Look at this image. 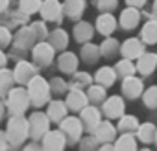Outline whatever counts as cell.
I'll use <instances>...</instances> for the list:
<instances>
[{
    "mask_svg": "<svg viewBox=\"0 0 157 151\" xmlns=\"http://www.w3.org/2000/svg\"><path fill=\"white\" fill-rule=\"evenodd\" d=\"M155 140H157V138H155Z\"/></svg>",
    "mask_w": 157,
    "mask_h": 151,
    "instance_id": "c3c4849f",
    "label": "cell"
},
{
    "mask_svg": "<svg viewBox=\"0 0 157 151\" xmlns=\"http://www.w3.org/2000/svg\"><path fill=\"white\" fill-rule=\"evenodd\" d=\"M6 144H8V134L0 133V149H2V147H6Z\"/></svg>",
    "mask_w": 157,
    "mask_h": 151,
    "instance_id": "7bdbcfd3",
    "label": "cell"
},
{
    "mask_svg": "<svg viewBox=\"0 0 157 151\" xmlns=\"http://www.w3.org/2000/svg\"><path fill=\"white\" fill-rule=\"evenodd\" d=\"M98 55H100V48L94 46V44H85L82 48V59L85 63H96Z\"/></svg>",
    "mask_w": 157,
    "mask_h": 151,
    "instance_id": "4316f807",
    "label": "cell"
},
{
    "mask_svg": "<svg viewBox=\"0 0 157 151\" xmlns=\"http://www.w3.org/2000/svg\"><path fill=\"white\" fill-rule=\"evenodd\" d=\"M115 147H117V149H135V147H137V142L133 140V136H131L129 133H124V134L117 140Z\"/></svg>",
    "mask_w": 157,
    "mask_h": 151,
    "instance_id": "4dcf8cb0",
    "label": "cell"
},
{
    "mask_svg": "<svg viewBox=\"0 0 157 151\" xmlns=\"http://www.w3.org/2000/svg\"><path fill=\"white\" fill-rule=\"evenodd\" d=\"M120 52L124 53V57L135 59V57H140V55L144 53V46H142V42H140L139 39H128V41L122 44Z\"/></svg>",
    "mask_w": 157,
    "mask_h": 151,
    "instance_id": "8fae6325",
    "label": "cell"
},
{
    "mask_svg": "<svg viewBox=\"0 0 157 151\" xmlns=\"http://www.w3.org/2000/svg\"><path fill=\"white\" fill-rule=\"evenodd\" d=\"M139 138L142 140V142H146V144H150V142H153L155 138H157V129H155V125L153 123H142V125H139Z\"/></svg>",
    "mask_w": 157,
    "mask_h": 151,
    "instance_id": "603a6c76",
    "label": "cell"
},
{
    "mask_svg": "<svg viewBox=\"0 0 157 151\" xmlns=\"http://www.w3.org/2000/svg\"><path fill=\"white\" fill-rule=\"evenodd\" d=\"M32 31H33L35 37H44V35H46V30H44V26H43L41 22L33 24V26H32Z\"/></svg>",
    "mask_w": 157,
    "mask_h": 151,
    "instance_id": "ab89813d",
    "label": "cell"
},
{
    "mask_svg": "<svg viewBox=\"0 0 157 151\" xmlns=\"http://www.w3.org/2000/svg\"><path fill=\"white\" fill-rule=\"evenodd\" d=\"M118 129L122 133H129L133 129H139V123H137V118L135 116H122L120 123H118Z\"/></svg>",
    "mask_w": 157,
    "mask_h": 151,
    "instance_id": "1f68e13d",
    "label": "cell"
},
{
    "mask_svg": "<svg viewBox=\"0 0 157 151\" xmlns=\"http://www.w3.org/2000/svg\"><path fill=\"white\" fill-rule=\"evenodd\" d=\"M4 63H6V55H4V52L0 50V68L4 66Z\"/></svg>",
    "mask_w": 157,
    "mask_h": 151,
    "instance_id": "ee69618b",
    "label": "cell"
},
{
    "mask_svg": "<svg viewBox=\"0 0 157 151\" xmlns=\"http://www.w3.org/2000/svg\"><path fill=\"white\" fill-rule=\"evenodd\" d=\"M63 13V8L57 0H46V2L41 4V15L44 20H59Z\"/></svg>",
    "mask_w": 157,
    "mask_h": 151,
    "instance_id": "ba28073f",
    "label": "cell"
},
{
    "mask_svg": "<svg viewBox=\"0 0 157 151\" xmlns=\"http://www.w3.org/2000/svg\"><path fill=\"white\" fill-rule=\"evenodd\" d=\"M104 112H105L109 118H118V116H122V112H124V101H122V98L111 96V98L104 100Z\"/></svg>",
    "mask_w": 157,
    "mask_h": 151,
    "instance_id": "9c48e42d",
    "label": "cell"
},
{
    "mask_svg": "<svg viewBox=\"0 0 157 151\" xmlns=\"http://www.w3.org/2000/svg\"><path fill=\"white\" fill-rule=\"evenodd\" d=\"M43 145L46 149H61L65 145V136L61 131H48L43 136Z\"/></svg>",
    "mask_w": 157,
    "mask_h": 151,
    "instance_id": "4fadbf2b",
    "label": "cell"
},
{
    "mask_svg": "<svg viewBox=\"0 0 157 151\" xmlns=\"http://www.w3.org/2000/svg\"><path fill=\"white\" fill-rule=\"evenodd\" d=\"M67 109H68L67 103H63V101H52L48 105V118L52 122H61L65 118V114H67Z\"/></svg>",
    "mask_w": 157,
    "mask_h": 151,
    "instance_id": "7402d4cb",
    "label": "cell"
},
{
    "mask_svg": "<svg viewBox=\"0 0 157 151\" xmlns=\"http://www.w3.org/2000/svg\"><path fill=\"white\" fill-rule=\"evenodd\" d=\"M82 122H83V125L85 127H89V129H94L102 120H100V112H98V109L96 107H83L82 109Z\"/></svg>",
    "mask_w": 157,
    "mask_h": 151,
    "instance_id": "9a60e30c",
    "label": "cell"
},
{
    "mask_svg": "<svg viewBox=\"0 0 157 151\" xmlns=\"http://www.w3.org/2000/svg\"><path fill=\"white\" fill-rule=\"evenodd\" d=\"M120 24H122L124 30H133L139 24V11H137V8H133V6L126 8L122 11V15H120Z\"/></svg>",
    "mask_w": 157,
    "mask_h": 151,
    "instance_id": "5bb4252c",
    "label": "cell"
},
{
    "mask_svg": "<svg viewBox=\"0 0 157 151\" xmlns=\"http://www.w3.org/2000/svg\"><path fill=\"white\" fill-rule=\"evenodd\" d=\"M74 37H76V41H80V42H87V41L93 37V26L87 24V22L76 24V28H74Z\"/></svg>",
    "mask_w": 157,
    "mask_h": 151,
    "instance_id": "cb8c5ba5",
    "label": "cell"
},
{
    "mask_svg": "<svg viewBox=\"0 0 157 151\" xmlns=\"http://www.w3.org/2000/svg\"><path fill=\"white\" fill-rule=\"evenodd\" d=\"M21 9L24 13H35L41 9V0H21Z\"/></svg>",
    "mask_w": 157,
    "mask_h": 151,
    "instance_id": "e575fe53",
    "label": "cell"
},
{
    "mask_svg": "<svg viewBox=\"0 0 157 151\" xmlns=\"http://www.w3.org/2000/svg\"><path fill=\"white\" fill-rule=\"evenodd\" d=\"M115 78H117V70L111 66H102L96 72V83H100L104 87H111L115 83Z\"/></svg>",
    "mask_w": 157,
    "mask_h": 151,
    "instance_id": "ffe728a7",
    "label": "cell"
},
{
    "mask_svg": "<svg viewBox=\"0 0 157 151\" xmlns=\"http://www.w3.org/2000/svg\"><path fill=\"white\" fill-rule=\"evenodd\" d=\"M13 74H15V81H19V83H30V79L35 76V68L30 64V63H26V61H21L17 66H15V70H13Z\"/></svg>",
    "mask_w": 157,
    "mask_h": 151,
    "instance_id": "30bf717a",
    "label": "cell"
},
{
    "mask_svg": "<svg viewBox=\"0 0 157 151\" xmlns=\"http://www.w3.org/2000/svg\"><path fill=\"white\" fill-rule=\"evenodd\" d=\"M54 46L48 42H39L37 46H33V61L41 66H46L48 63H52L54 57Z\"/></svg>",
    "mask_w": 157,
    "mask_h": 151,
    "instance_id": "8992f818",
    "label": "cell"
},
{
    "mask_svg": "<svg viewBox=\"0 0 157 151\" xmlns=\"http://www.w3.org/2000/svg\"><path fill=\"white\" fill-rule=\"evenodd\" d=\"M15 81V74L2 68L0 70V94H6L8 90H11V85Z\"/></svg>",
    "mask_w": 157,
    "mask_h": 151,
    "instance_id": "d4e9b609",
    "label": "cell"
},
{
    "mask_svg": "<svg viewBox=\"0 0 157 151\" xmlns=\"http://www.w3.org/2000/svg\"><path fill=\"white\" fill-rule=\"evenodd\" d=\"M28 94H30L32 103L41 107L50 96V85L41 78V76H33L30 79V83H28Z\"/></svg>",
    "mask_w": 157,
    "mask_h": 151,
    "instance_id": "7a4b0ae2",
    "label": "cell"
},
{
    "mask_svg": "<svg viewBox=\"0 0 157 151\" xmlns=\"http://www.w3.org/2000/svg\"><path fill=\"white\" fill-rule=\"evenodd\" d=\"M117 76H122V78H126V76H131L133 74V70H135V66L131 64V61L126 57L124 61H120L118 64H117Z\"/></svg>",
    "mask_w": 157,
    "mask_h": 151,
    "instance_id": "d6a6232c",
    "label": "cell"
},
{
    "mask_svg": "<svg viewBox=\"0 0 157 151\" xmlns=\"http://www.w3.org/2000/svg\"><path fill=\"white\" fill-rule=\"evenodd\" d=\"M67 42H68V37L63 30H56L50 33V44L54 48H67Z\"/></svg>",
    "mask_w": 157,
    "mask_h": 151,
    "instance_id": "83f0119b",
    "label": "cell"
},
{
    "mask_svg": "<svg viewBox=\"0 0 157 151\" xmlns=\"http://www.w3.org/2000/svg\"><path fill=\"white\" fill-rule=\"evenodd\" d=\"M115 26H117V22H115L113 15H111L109 11H105L104 15H100L98 20H96V30H98L102 35H109V33H113Z\"/></svg>",
    "mask_w": 157,
    "mask_h": 151,
    "instance_id": "ac0fdd59",
    "label": "cell"
},
{
    "mask_svg": "<svg viewBox=\"0 0 157 151\" xmlns=\"http://www.w3.org/2000/svg\"><path fill=\"white\" fill-rule=\"evenodd\" d=\"M65 90V83L61 79H54L52 81V92H63Z\"/></svg>",
    "mask_w": 157,
    "mask_h": 151,
    "instance_id": "60d3db41",
    "label": "cell"
},
{
    "mask_svg": "<svg viewBox=\"0 0 157 151\" xmlns=\"http://www.w3.org/2000/svg\"><path fill=\"white\" fill-rule=\"evenodd\" d=\"M10 41H11V35H10V31H8L6 28H2V26H0V48L8 46V44H10Z\"/></svg>",
    "mask_w": 157,
    "mask_h": 151,
    "instance_id": "74e56055",
    "label": "cell"
},
{
    "mask_svg": "<svg viewBox=\"0 0 157 151\" xmlns=\"http://www.w3.org/2000/svg\"><path fill=\"white\" fill-rule=\"evenodd\" d=\"M153 11L157 13V0H155V2H153Z\"/></svg>",
    "mask_w": 157,
    "mask_h": 151,
    "instance_id": "7dc6e473",
    "label": "cell"
},
{
    "mask_svg": "<svg viewBox=\"0 0 157 151\" xmlns=\"http://www.w3.org/2000/svg\"><path fill=\"white\" fill-rule=\"evenodd\" d=\"M102 53H104V57H107V59H111V57H115L118 52H120V48H118V42H117V39H107L104 44H102Z\"/></svg>",
    "mask_w": 157,
    "mask_h": 151,
    "instance_id": "f1b7e54d",
    "label": "cell"
},
{
    "mask_svg": "<svg viewBox=\"0 0 157 151\" xmlns=\"http://www.w3.org/2000/svg\"><path fill=\"white\" fill-rule=\"evenodd\" d=\"M2 114H4V105L0 103V118H2Z\"/></svg>",
    "mask_w": 157,
    "mask_h": 151,
    "instance_id": "bcb514c9",
    "label": "cell"
},
{
    "mask_svg": "<svg viewBox=\"0 0 157 151\" xmlns=\"http://www.w3.org/2000/svg\"><path fill=\"white\" fill-rule=\"evenodd\" d=\"M87 98L91 100V101H94V103H100V101H104L105 100V89H104V85H93V87H89V92H87Z\"/></svg>",
    "mask_w": 157,
    "mask_h": 151,
    "instance_id": "f546056e",
    "label": "cell"
},
{
    "mask_svg": "<svg viewBox=\"0 0 157 151\" xmlns=\"http://www.w3.org/2000/svg\"><path fill=\"white\" fill-rule=\"evenodd\" d=\"M8 8V0H0V11H4Z\"/></svg>",
    "mask_w": 157,
    "mask_h": 151,
    "instance_id": "f6af8a7d",
    "label": "cell"
},
{
    "mask_svg": "<svg viewBox=\"0 0 157 151\" xmlns=\"http://www.w3.org/2000/svg\"><path fill=\"white\" fill-rule=\"evenodd\" d=\"M33 37H35V35H33V31H32V30H24V31H21V33H19L17 42H19V44L22 42V44L26 46L28 42H32V41H33Z\"/></svg>",
    "mask_w": 157,
    "mask_h": 151,
    "instance_id": "d590c367",
    "label": "cell"
},
{
    "mask_svg": "<svg viewBox=\"0 0 157 151\" xmlns=\"http://www.w3.org/2000/svg\"><path fill=\"white\" fill-rule=\"evenodd\" d=\"M142 41L150 42V44L157 42V22L155 20H150V22L144 24V28H142Z\"/></svg>",
    "mask_w": 157,
    "mask_h": 151,
    "instance_id": "484cf974",
    "label": "cell"
},
{
    "mask_svg": "<svg viewBox=\"0 0 157 151\" xmlns=\"http://www.w3.org/2000/svg\"><path fill=\"white\" fill-rule=\"evenodd\" d=\"M8 140L11 144H21L28 134H30V123L28 120L22 118V114H15L8 122Z\"/></svg>",
    "mask_w": 157,
    "mask_h": 151,
    "instance_id": "6da1fadb",
    "label": "cell"
},
{
    "mask_svg": "<svg viewBox=\"0 0 157 151\" xmlns=\"http://www.w3.org/2000/svg\"><path fill=\"white\" fill-rule=\"evenodd\" d=\"M83 9H85V2H83V0H67L65 6H63L65 15H67V17H70V19H78V17H82Z\"/></svg>",
    "mask_w": 157,
    "mask_h": 151,
    "instance_id": "d6986e66",
    "label": "cell"
},
{
    "mask_svg": "<svg viewBox=\"0 0 157 151\" xmlns=\"http://www.w3.org/2000/svg\"><path fill=\"white\" fill-rule=\"evenodd\" d=\"M30 94L28 90L24 89H13L10 90V98H8V109L13 112V114H22L28 105H30Z\"/></svg>",
    "mask_w": 157,
    "mask_h": 151,
    "instance_id": "3957f363",
    "label": "cell"
},
{
    "mask_svg": "<svg viewBox=\"0 0 157 151\" xmlns=\"http://www.w3.org/2000/svg\"><path fill=\"white\" fill-rule=\"evenodd\" d=\"M30 123V134L33 138H43L46 133H48V125H50V118L48 114H43V112H33L28 120Z\"/></svg>",
    "mask_w": 157,
    "mask_h": 151,
    "instance_id": "277c9868",
    "label": "cell"
},
{
    "mask_svg": "<svg viewBox=\"0 0 157 151\" xmlns=\"http://www.w3.org/2000/svg\"><path fill=\"white\" fill-rule=\"evenodd\" d=\"M122 92L129 100L139 98L140 92H142V81L139 78H133V76H126L124 81H122Z\"/></svg>",
    "mask_w": 157,
    "mask_h": 151,
    "instance_id": "52a82bcc",
    "label": "cell"
},
{
    "mask_svg": "<svg viewBox=\"0 0 157 151\" xmlns=\"http://www.w3.org/2000/svg\"><path fill=\"white\" fill-rule=\"evenodd\" d=\"M78 85H89L91 83V78H89V74L82 72V74H76V79H74Z\"/></svg>",
    "mask_w": 157,
    "mask_h": 151,
    "instance_id": "f35d334b",
    "label": "cell"
},
{
    "mask_svg": "<svg viewBox=\"0 0 157 151\" xmlns=\"http://www.w3.org/2000/svg\"><path fill=\"white\" fill-rule=\"evenodd\" d=\"M93 131H94V138L102 142H111L115 136V127L111 125V122H100Z\"/></svg>",
    "mask_w": 157,
    "mask_h": 151,
    "instance_id": "2e32d148",
    "label": "cell"
},
{
    "mask_svg": "<svg viewBox=\"0 0 157 151\" xmlns=\"http://www.w3.org/2000/svg\"><path fill=\"white\" fill-rule=\"evenodd\" d=\"M126 2H128L129 6H133V8H142V6L146 4V0H126Z\"/></svg>",
    "mask_w": 157,
    "mask_h": 151,
    "instance_id": "b9f144b4",
    "label": "cell"
},
{
    "mask_svg": "<svg viewBox=\"0 0 157 151\" xmlns=\"http://www.w3.org/2000/svg\"><path fill=\"white\" fill-rule=\"evenodd\" d=\"M59 123H61V131L70 140H78L82 136V131H83V122L82 120H78V118H63Z\"/></svg>",
    "mask_w": 157,
    "mask_h": 151,
    "instance_id": "5b68a950",
    "label": "cell"
},
{
    "mask_svg": "<svg viewBox=\"0 0 157 151\" xmlns=\"http://www.w3.org/2000/svg\"><path fill=\"white\" fill-rule=\"evenodd\" d=\"M98 8L105 13V11H111L117 8V0H98Z\"/></svg>",
    "mask_w": 157,
    "mask_h": 151,
    "instance_id": "8d00e7d4",
    "label": "cell"
},
{
    "mask_svg": "<svg viewBox=\"0 0 157 151\" xmlns=\"http://www.w3.org/2000/svg\"><path fill=\"white\" fill-rule=\"evenodd\" d=\"M142 100H144L146 107H150V109H155V107H157V87H151V89H148V90L144 92Z\"/></svg>",
    "mask_w": 157,
    "mask_h": 151,
    "instance_id": "836d02e7",
    "label": "cell"
},
{
    "mask_svg": "<svg viewBox=\"0 0 157 151\" xmlns=\"http://www.w3.org/2000/svg\"><path fill=\"white\" fill-rule=\"evenodd\" d=\"M139 72L140 74H151L155 68H157V55L155 53H142L139 57V64H137Z\"/></svg>",
    "mask_w": 157,
    "mask_h": 151,
    "instance_id": "e0dca14e",
    "label": "cell"
},
{
    "mask_svg": "<svg viewBox=\"0 0 157 151\" xmlns=\"http://www.w3.org/2000/svg\"><path fill=\"white\" fill-rule=\"evenodd\" d=\"M87 94H83L82 90H70L67 96V107L72 111H82L87 105Z\"/></svg>",
    "mask_w": 157,
    "mask_h": 151,
    "instance_id": "7c38bea8",
    "label": "cell"
},
{
    "mask_svg": "<svg viewBox=\"0 0 157 151\" xmlns=\"http://www.w3.org/2000/svg\"><path fill=\"white\" fill-rule=\"evenodd\" d=\"M59 68H61V72H65V74L76 72V68H78V57H76L74 53H70V52L61 53V57H59Z\"/></svg>",
    "mask_w": 157,
    "mask_h": 151,
    "instance_id": "44dd1931",
    "label": "cell"
}]
</instances>
